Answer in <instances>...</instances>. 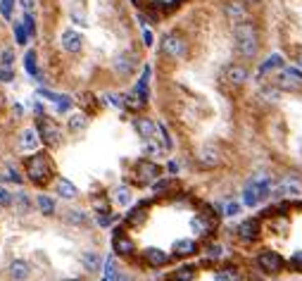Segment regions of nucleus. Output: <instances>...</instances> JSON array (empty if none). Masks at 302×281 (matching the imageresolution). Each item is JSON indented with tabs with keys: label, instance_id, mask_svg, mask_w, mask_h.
<instances>
[{
	"label": "nucleus",
	"instance_id": "obj_24",
	"mask_svg": "<svg viewBox=\"0 0 302 281\" xmlns=\"http://www.w3.org/2000/svg\"><path fill=\"white\" fill-rule=\"evenodd\" d=\"M112 196H114V203H119V205H126V203L131 200V191L126 188V186H119V188H114V193H112Z\"/></svg>",
	"mask_w": 302,
	"mask_h": 281
},
{
	"label": "nucleus",
	"instance_id": "obj_17",
	"mask_svg": "<svg viewBox=\"0 0 302 281\" xmlns=\"http://www.w3.org/2000/svg\"><path fill=\"white\" fill-rule=\"evenodd\" d=\"M29 262H24V260H14L12 265H10V274H12V279H27L29 276Z\"/></svg>",
	"mask_w": 302,
	"mask_h": 281
},
{
	"label": "nucleus",
	"instance_id": "obj_10",
	"mask_svg": "<svg viewBox=\"0 0 302 281\" xmlns=\"http://www.w3.org/2000/svg\"><path fill=\"white\" fill-rule=\"evenodd\" d=\"M226 81L231 83V86H243V83L247 81V69L243 67V64H231V67H226Z\"/></svg>",
	"mask_w": 302,
	"mask_h": 281
},
{
	"label": "nucleus",
	"instance_id": "obj_48",
	"mask_svg": "<svg viewBox=\"0 0 302 281\" xmlns=\"http://www.w3.org/2000/svg\"><path fill=\"white\" fill-rule=\"evenodd\" d=\"M103 281H114V279H112V276H105V279Z\"/></svg>",
	"mask_w": 302,
	"mask_h": 281
},
{
	"label": "nucleus",
	"instance_id": "obj_3",
	"mask_svg": "<svg viewBox=\"0 0 302 281\" xmlns=\"http://www.w3.org/2000/svg\"><path fill=\"white\" fill-rule=\"evenodd\" d=\"M38 134H41L43 138V143H48V145H57L60 143V126H57L50 117L41 115L38 117Z\"/></svg>",
	"mask_w": 302,
	"mask_h": 281
},
{
	"label": "nucleus",
	"instance_id": "obj_20",
	"mask_svg": "<svg viewBox=\"0 0 302 281\" xmlns=\"http://www.w3.org/2000/svg\"><path fill=\"white\" fill-rule=\"evenodd\" d=\"M193 276H195V267L185 265V267H179V269H176V272H174L169 279H172V281H191Z\"/></svg>",
	"mask_w": 302,
	"mask_h": 281
},
{
	"label": "nucleus",
	"instance_id": "obj_15",
	"mask_svg": "<svg viewBox=\"0 0 302 281\" xmlns=\"http://www.w3.org/2000/svg\"><path fill=\"white\" fill-rule=\"evenodd\" d=\"M200 165H205V167H214V165H219V150L217 148H212V145H207V148H202L200 150Z\"/></svg>",
	"mask_w": 302,
	"mask_h": 281
},
{
	"label": "nucleus",
	"instance_id": "obj_47",
	"mask_svg": "<svg viewBox=\"0 0 302 281\" xmlns=\"http://www.w3.org/2000/svg\"><path fill=\"white\" fill-rule=\"evenodd\" d=\"M295 62H297V64H300V67H302V46L295 50Z\"/></svg>",
	"mask_w": 302,
	"mask_h": 281
},
{
	"label": "nucleus",
	"instance_id": "obj_4",
	"mask_svg": "<svg viewBox=\"0 0 302 281\" xmlns=\"http://www.w3.org/2000/svg\"><path fill=\"white\" fill-rule=\"evenodd\" d=\"M162 53L169 57H183L185 55V41L183 36L176 34V31H172V34H167L165 38H162Z\"/></svg>",
	"mask_w": 302,
	"mask_h": 281
},
{
	"label": "nucleus",
	"instance_id": "obj_33",
	"mask_svg": "<svg viewBox=\"0 0 302 281\" xmlns=\"http://www.w3.org/2000/svg\"><path fill=\"white\" fill-rule=\"evenodd\" d=\"M12 62H14V53H12V48H5L3 53H0V64H3V67H10Z\"/></svg>",
	"mask_w": 302,
	"mask_h": 281
},
{
	"label": "nucleus",
	"instance_id": "obj_26",
	"mask_svg": "<svg viewBox=\"0 0 302 281\" xmlns=\"http://www.w3.org/2000/svg\"><path fill=\"white\" fill-rule=\"evenodd\" d=\"M143 220H145V203L141 207H136L133 212L126 214V222H129V224H141Z\"/></svg>",
	"mask_w": 302,
	"mask_h": 281
},
{
	"label": "nucleus",
	"instance_id": "obj_11",
	"mask_svg": "<svg viewBox=\"0 0 302 281\" xmlns=\"http://www.w3.org/2000/svg\"><path fill=\"white\" fill-rule=\"evenodd\" d=\"M238 236L243 241H254L260 236V222L257 220H245L241 226H238Z\"/></svg>",
	"mask_w": 302,
	"mask_h": 281
},
{
	"label": "nucleus",
	"instance_id": "obj_29",
	"mask_svg": "<svg viewBox=\"0 0 302 281\" xmlns=\"http://www.w3.org/2000/svg\"><path fill=\"white\" fill-rule=\"evenodd\" d=\"M217 281H238V272L236 269H221V272H217Z\"/></svg>",
	"mask_w": 302,
	"mask_h": 281
},
{
	"label": "nucleus",
	"instance_id": "obj_16",
	"mask_svg": "<svg viewBox=\"0 0 302 281\" xmlns=\"http://www.w3.org/2000/svg\"><path fill=\"white\" fill-rule=\"evenodd\" d=\"M117 69H119V74H131V72L136 69V57L129 55V53L119 55L117 57Z\"/></svg>",
	"mask_w": 302,
	"mask_h": 281
},
{
	"label": "nucleus",
	"instance_id": "obj_34",
	"mask_svg": "<svg viewBox=\"0 0 302 281\" xmlns=\"http://www.w3.org/2000/svg\"><path fill=\"white\" fill-rule=\"evenodd\" d=\"M21 24H24V29L29 31V36H34V34H36V21H34V17H31V12H27V14H24V19H21Z\"/></svg>",
	"mask_w": 302,
	"mask_h": 281
},
{
	"label": "nucleus",
	"instance_id": "obj_31",
	"mask_svg": "<svg viewBox=\"0 0 302 281\" xmlns=\"http://www.w3.org/2000/svg\"><path fill=\"white\" fill-rule=\"evenodd\" d=\"M174 184H176V179H157L152 188H155V191H167V188H172Z\"/></svg>",
	"mask_w": 302,
	"mask_h": 281
},
{
	"label": "nucleus",
	"instance_id": "obj_5",
	"mask_svg": "<svg viewBox=\"0 0 302 281\" xmlns=\"http://www.w3.org/2000/svg\"><path fill=\"white\" fill-rule=\"evenodd\" d=\"M257 262H260L262 272H267V274H278V272H283V267H286L283 257L278 253H274V250H264V253H260Z\"/></svg>",
	"mask_w": 302,
	"mask_h": 281
},
{
	"label": "nucleus",
	"instance_id": "obj_9",
	"mask_svg": "<svg viewBox=\"0 0 302 281\" xmlns=\"http://www.w3.org/2000/svg\"><path fill=\"white\" fill-rule=\"evenodd\" d=\"M133 124H136L138 134H141L145 141H152V138L157 136V124L152 122V119H148V117H138Z\"/></svg>",
	"mask_w": 302,
	"mask_h": 281
},
{
	"label": "nucleus",
	"instance_id": "obj_45",
	"mask_svg": "<svg viewBox=\"0 0 302 281\" xmlns=\"http://www.w3.org/2000/svg\"><path fill=\"white\" fill-rule=\"evenodd\" d=\"M143 41L148 43V46H150V43H152V34H150V31H148V29H143Z\"/></svg>",
	"mask_w": 302,
	"mask_h": 281
},
{
	"label": "nucleus",
	"instance_id": "obj_38",
	"mask_svg": "<svg viewBox=\"0 0 302 281\" xmlns=\"http://www.w3.org/2000/svg\"><path fill=\"white\" fill-rule=\"evenodd\" d=\"M290 267L297 269V272H302V253H295L293 257H290Z\"/></svg>",
	"mask_w": 302,
	"mask_h": 281
},
{
	"label": "nucleus",
	"instance_id": "obj_25",
	"mask_svg": "<svg viewBox=\"0 0 302 281\" xmlns=\"http://www.w3.org/2000/svg\"><path fill=\"white\" fill-rule=\"evenodd\" d=\"M24 67H27L29 74L38 76V67H36V53H34V50H29L27 55H24Z\"/></svg>",
	"mask_w": 302,
	"mask_h": 281
},
{
	"label": "nucleus",
	"instance_id": "obj_28",
	"mask_svg": "<svg viewBox=\"0 0 302 281\" xmlns=\"http://www.w3.org/2000/svg\"><path fill=\"white\" fill-rule=\"evenodd\" d=\"M38 207L43 210V214H53V210H55V203H53L48 196H38Z\"/></svg>",
	"mask_w": 302,
	"mask_h": 281
},
{
	"label": "nucleus",
	"instance_id": "obj_40",
	"mask_svg": "<svg viewBox=\"0 0 302 281\" xmlns=\"http://www.w3.org/2000/svg\"><path fill=\"white\" fill-rule=\"evenodd\" d=\"M12 79H14V74H12V69H10V67H3V69H0V81H12Z\"/></svg>",
	"mask_w": 302,
	"mask_h": 281
},
{
	"label": "nucleus",
	"instance_id": "obj_43",
	"mask_svg": "<svg viewBox=\"0 0 302 281\" xmlns=\"http://www.w3.org/2000/svg\"><path fill=\"white\" fill-rule=\"evenodd\" d=\"M98 224H100V226H107V224H110V214H107V212H100V214H98Z\"/></svg>",
	"mask_w": 302,
	"mask_h": 281
},
{
	"label": "nucleus",
	"instance_id": "obj_46",
	"mask_svg": "<svg viewBox=\"0 0 302 281\" xmlns=\"http://www.w3.org/2000/svg\"><path fill=\"white\" fill-rule=\"evenodd\" d=\"M19 3H21V7H24L27 12L31 10V7H34V0H19Z\"/></svg>",
	"mask_w": 302,
	"mask_h": 281
},
{
	"label": "nucleus",
	"instance_id": "obj_39",
	"mask_svg": "<svg viewBox=\"0 0 302 281\" xmlns=\"http://www.w3.org/2000/svg\"><path fill=\"white\" fill-rule=\"evenodd\" d=\"M67 220L72 222V224H83V222H86V217H83L81 212H76V210H74V212H69Z\"/></svg>",
	"mask_w": 302,
	"mask_h": 281
},
{
	"label": "nucleus",
	"instance_id": "obj_37",
	"mask_svg": "<svg viewBox=\"0 0 302 281\" xmlns=\"http://www.w3.org/2000/svg\"><path fill=\"white\" fill-rule=\"evenodd\" d=\"M105 274L107 276H112V279H114V276H117V265H114V260H107V265H105Z\"/></svg>",
	"mask_w": 302,
	"mask_h": 281
},
{
	"label": "nucleus",
	"instance_id": "obj_8",
	"mask_svg": "<svg viewBox=\"0 0 302 281\" xmlns=\"http://www.w3.org/2000/svg\"><path fill=\"white\" fill-rule=\"evenodd\" d=\"M81 46H83L81 34H76V31H72V29H67V31L62 34V48L67 50V53H79Z\"/></svg>",
	"mask_w": 302,
	"mask_h": 281
},
{
	"label": "nucleus",
	"instance_id": "obj_50",
	"mask_svg": "<svg viewBox=\"0 0 302 281\" xmlns=\"http://www.w3.org/2000/svg\"><path fill=\"white\" fill-rule=\"evenodd\" d=\"M250 3H260V0H250Z\"/></svg>",
	"mask_w": 302,
	"mask_h": 281
},
{
	"label": "nucleus",
	"instance_id": "obj_44",
	"mask_svg": "<svg viewBox=\"0 0 302 281\" xmlns=\"http://www.w3.org/2000/svg\"><path fill=\"white\" fill-rule=\"evenodd\" d=\"M238 210H241V207L236 205V203H231V205L226 207V214H238Z\"/></svg>",
	"mask_w": 302,
	"mask_h": 281
},
{
	"label": "nucleus",
	"instance_id": "obj_18",
	"mask_svg": "<svg viewBox=\"0 0 302 281\" xmlns=\"http://www.w3.org/2000/svg\"><path fill=\"white\" fill-rule=\"evenodd\" d=\"M276 196H278V198H295V196H300V186L297 184H281L278 188H276Z\"/></svg>",
	"mask_w": 302,
	"mask_h": 281
},
{
	"label": "nucleus",
	"instance_id": "obj_7",
	"mask_svg": "<svg viewBox=\"0 0 302 281\" xmlns=\"http://www.w3.org/2000/svg\"><path fill=\"white\" fill-rule=\"evenodd\" d=\"M224 12H226V17L234 21V24L247 19V7L243 5V3H238V0H231V3H226V5H224Z\"/></svg>",
	"mask_w": 302,
	"mask_h": 281
},
{
	"label": "nucleus",
	"instance_id": "obj_49",
	"mask_svg": "<svg viewBox=\"0 0 302 281\" xmlns=\"http://www.w3.org/2000/svg\"><path fill=\"white\" fill-rule=\"evenodd\" d=\"M67 281H81V279H67Z\"/></svg>",
	"mask_w": 302,
	"mask_h": 281
},
{
	"label": "nucleus",
	"instance_id": "obj_23",
	"mask_svg": "<svg viewBox=\"0 0 302 281\" xmlns=\"http://www.w3.org/2000/svg\"><path fill=\"white\" fill-rule=\"evenodd\" d=\"M278 67H283V57L281 55H271L260 67V74H267V72H271V69H278Z\"/></svg>",
	"mask_w": 302,
	"mask_h": 281
},
{
	"label": "nucleus",
	"instance_id": "obj_1",
	"mask_svg": "<svg viewBox=\"0 0 302 281\" xmlns=\"http://www.w3.org/2000/svg\"><path fill=\"white\" fill-rule=\"evenodd\" d=\"M234 36H236V48L243 57H254L260 50V34L250 19H243L234 27Z\"/></svg>",
	"mask_w": 302,
	"mask_h": 281
},
{
	"label": "nucleus",
	"instance_id": "obj_22",
	"mask_svg": "<svg viewBox=\"0 0 302 281\" xmlns=\"http://www.w3.org/2000/svg\"><path fill=\"white\" fill-rule=\"evenodd\" d=\"M83 267L88 272H98L100 269V255L98 253H83Z\"/></svg>",
	"mask_w": 302,
	"mask_h": 281
},
{
	"label": "nucleus",
	"instance_id": "obj_14",
	"mask_svg": "<svg viewBox=\"0 0 302 281\" xmlns=\"http://www.w3.org/2000/svg\"><path fill=\"white\" fill-rule=\"evenodd\" d=\"M174 253L181 255V257H188V255H195L198 253V243L191 239H181L174 243Z\"/></svg>",
	"mask_w": 302,
	"mask_h": 281
},
{
	"label": "nucleus",
	"instance_id": "obj_27",
	"mask_svg": "<svg viewBox=\"0 0 302 281\" xmlns=\"http://www.w3.org/2000/svg\"><path fill=\"white\" fill-rule=\"evenodd\" d=\"M86 124H88V119H86L83 115H72V117H69V129H72V131L83 129Z\"/></svg>",
	"mask_w": 302,
	"mask_h": 281
},
{
	"label": "nucleus",
	"instance_id": "obj_32",
	"mask_svg": "<svg viewBox=\"0 0 302 281\" xmlns=\"http://www.w3.org/2000/svg\"><path fill=\"white\" fill-rule=\"evenodd\" d=\"M12 7H14V0H0V12H3L5 19L12 17Z\"/></svg>",
	"mask_w": 302,
	"mask_h": 281
},
{
	"label": "nucleus",
	"instance_id": "obj_42",
	"mask_svg": "<svg viewBox=\"0 0 302 281\" xmlns=\"http://www.w3.org/2000/svg\"><path fill=\"white\" fill-rule=\"evenodd\" d=\"M17 205H19V210H24V212L29 210V200H27V196H24V193H21V196H17Z\"/></svg>",
	"mask_w": 302,
	"mask_h": 281
},
{
	"label": "nucleus",
	"instance_id": "obj_19",
	"mask_svg": "<svg viewBox=\"0 0 302 281\" xmlns=\"http://www.w3.org/2000/svg\"><path fill=\"white\" fill-rule=\"evenodd\" d=\"M57 193H60L62 198H76V188L72 181H67V179H60L57 181Z\"/></svg>",
	"mask_w": 302,
	"mask_h": 281
},
{
	"label": "nucleus",
	"instance_id": "obj_2",
	"mask_svg": "<svg viewBox=\"0 0 302 281\" xmlns=\"http://www.w3.org/2000/svg\"><path fill=\"white\" fill-rule=\"evenodd\" d=\"M27 174L34 184H45L50 177H53V162L45 153H38V155H31L27 160Z\"/></svg>",
	"mask_w": 302,
	"mask_h": 281
},
{
	"label": "nucleus",
	"instance_id": "obj_13",
	"mask_svg": "<svg viewBox=\"0 0 302 281\" xmlns=\"http://www.w3.org/2000/svg\"><path fill=\"white\" fill-rule=\"evenodd\" d=\"M143 255L152 267H165L167 262H169V255H167L165 250H159V248H150V250H145Z\"/></svg>",
	"mask_w": 302,
	"mask_h": 281
},
{
	"label": "nucleus",
	"instance_id": "obj_12",
	"mask_svg": "<svg viewBox=\"0 0 302 281\" xmlns=\"http://www.w3.org/2000/svg\"><path fill=\"white\" fill-rule=\"evenodd\" d=\"M112 243H114V250H117V253H122V255H131V253H133V241H131L124 231L114 233V241H112Z\"/></svg>",
	"mask_w": 302,
	"mask_h": 281
},
{
	"label": "nucleus",
	"instance_id": "obj_35",
	"mask_svg": "<svg viewBox=\"0 0 302 281\" xmlns=\"http://www.w3.org/2000/svg\"><path fill=\"white\" fill-rule=\"evenodd\" d=\"M260 96L264 98V100H271V103H274V100H278V89H264Z\"/></svg>",
	"mask_w": 302,
	"mask_h": 281
},
{
	"label": "nucleus",
	"instance_id": "obj_30",
	"mask_svg": "<svg viewBox=\"0 0 302 281\" xmlns=\"http://www.w3.org/2000/svg\"><path fill=\"white\" fill-rule=\"evenodd\" d=\"M14 36H17V43H21V46H24V43L29 41V31L27 29H24V24H14Z\"/></svg>",
	"mask_w": 302,
	"mask_h": 281
},
{
	"label": "nucleus",
	"instance_id": "obj_36",
	"mask_svg": "<svg viewBox=\"0 0 302 281\" xmlns=\"http://www.w3.org/2000/svg\"><path fill=\"white\" fill-rule=\"evenodd\" d=\"M10 203H12V193L7 191V188H3V186H0V205L5 207V205H10Z\"/></svg>",
	"mask_w": 302,
	"mask_h": 281
},
{
	"label": "nucleus",
	"instance_id": "obj_21",
	"mask_svg": "<svg viewBox=\"0 0 302 281\" xmlns=\"http://www.w3.org/2000/svg\"><path fill=\"white\" fill-rule=\"evenodd\" d=\"M38 145V136H36L34 129H27L24 134H21V148L24 150H31V148H36Z\"/></svg>",
	"mask_w": 302,
	"mask_h": 281
},
{
	"label": "nucleus",
	"instance_id": "obj_6",
	"mask_svg": "<svg viewBox=\"0 0 302 281\" xmlns=\"http://www.w3.org/2000/svg\"><path fill=\"white\" fill-rule=\"evenodd\" d=\"M159 165L157 162H150V160H141L136 165V181L141 186L150 184V181H155V179H159Z\"/></svg>",
	"mask_w": 302,
	"mask_h": 281
},
{
	"label": "nucleus",
	"instance_id": "obj_41",
	"mask_svg": "<svg viewBox=\"0 0 302 281\" xmlns=\"http://www.w3.org/2000/svg\"><path fill=\"white\" fill-rule=\"evenodd\" d=\"M207 255H210V257H221V255H224V248L221 246H210L207 248Z\"/></svg>",
	"mask_w": 302,
	"mask_h": 281
}]
</instances>
